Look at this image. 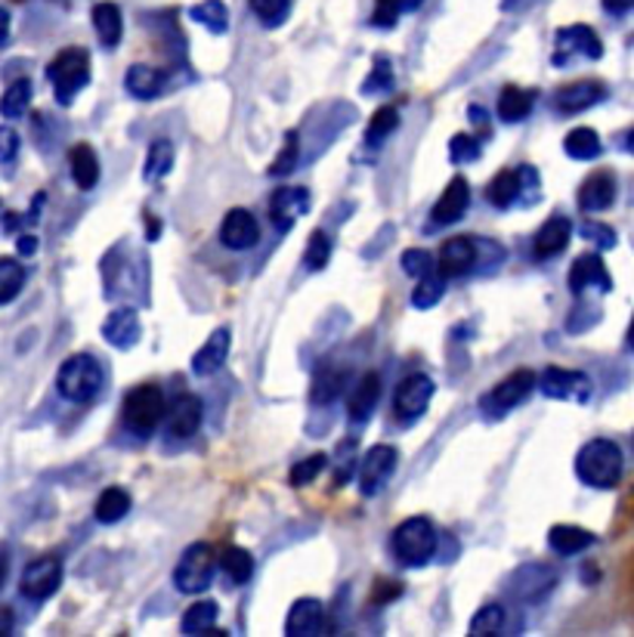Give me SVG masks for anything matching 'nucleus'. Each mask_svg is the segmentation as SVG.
<instances>
[{"instance_id": "f257e3e1", "label": "nucleus", "mask_w": 634, "mask_h": 637, "mask_svg": "<svg viewBox=\"0 0 634 637\" xmlns=\"http://www.w3.org/2000/svg\"><path fill=\"white\" fill-rule=\"evenodd\" d=\"M622 470H625V455L613 439H591V443H585L582 452L576 458L579 480L594 489L619 487Z\"/></svg>"}, {"instance_id": "f03ea898", "label": "nucleus", "mask_w": 634, "mask_h": 637, "mask_svg": "<svg viewBox=\"0 0 634 637\" xmlns=\"http://www.w3.org/2000/svg\"><path fill=\"white\" fill-rule=\"evenodd\" d=\"M56 387H59V393H63L66 400H71V403L78 405L93 403L102 390L100 362H97L90 353H75V356H68L66 362L59 366Z\"/></svg>"}, {"instance_id": "7ed1b4c3", "label": "nucleus", "mask_w": 634, "mask_h": 637, "mask_svg": "<svg viewBox=\"0 0 634 637\" xmlns=\"http://www.w3.org/2000/svg\"><path fill=\"white\" fill-rule=\"evenodd\" d=\"M47 81L53 85L56 102L59 105H71V100L90 85V53L81 47H66L53 56L47 66Z\"/></svg>"}, {"instance_id": "20e7f679", "label": "nucleus", "mask_w": 634, "mask_h": 637, "mask_svg": "<svg viewBox=\"0 0 634 637\" xmlns=\"http://www.w3.org/2000/svg\"><path fill=\"white\" fill-rule=\"evenodd\" d=\"M390 548L397 554L402 567H424L431 563V557L436 554V529L427 517H412V521H402L393 529L390 538Z\"/></svg>"}, {"instance_id": "39448f33", "label": "nucleus", "mask_w": 634, "mask_h": 637, "mask_svg": "<svg viewBox=\"0 0 634 637\" xmlns=\"http://www.w3.org/2000/svg\"><path fill=\"white\" fill-rule=\"evenodd\" d=\"M165 390L155 384H140L124 396V424L136 436H152L165 418Z\"/></svg>"}, {"instance_id": "423d86ee", "label": "nucleus", "mask_w": 634, "mask_h": 637, "mask_svg": "<svg viewBox=\"0 0 634 637\" xmlns=\"http://www.w3.org/2000/svg\"><path fill=\"white\" fill-rule=\"evenodd\" d=\"M214 567H218L214 548L204 545V541H196V545L186 548L180 563L174 567V585L183 594H201L214 582Z\"/></svg>"}, {"instance_id": "0eeeda50", "label": "nucleus", "mask_w": 634, "mask_h": 637, "mask_svg": "<svg viewBox=\"0 0 634 637\" xmlns=\"http://www.w3.org/2000/svg\"><path fill=\"white\" fill-rule=\"evenodd\" d=\"M63 585V560L53 557V554H44L32 560L25 570H22V579H19V591L32 601H47Z\"/></svg>"}, {"instance_id": "6e6552de", "label": "nucleus", "mask_w": 634, "mask_h": 637, "mask_svg": "<svg viewBox=\"0 0 634 637\" xmlns=\"http://www.w3.org/2000/svg\"><path fill=\"white\" fill-rule=\"evenodd\" d=\"M535 390V375L533 371H514V375H508L501 384H496L489 390V396H483V412L489 418H501L504 412H511V409H518L530 393Z\"/></svg>"}, {"instance_id": "1a4fd4ad", "label": "nucleus", "mask_w": 634, "mask_h": 637, "mask_svg": "<svg viewBox=\"0 0 634 637\" xmlns=\"http://www.w3.org/2000/svg\"><path fill=\"white\" fill-rule=\"evenodd\" d=\"M535 384L542 387L545 396L552 400H572V403H588L591 400V378L585 371H569V369H545Z\"/></svg>"}, {"instance_id": "9d476101", "label": "nucleus", "mask_w": 634, "mask_h": 637, "mask_svg": "<svg viewBox=\"0 0 634 637\" xmlns=\"http://www.w3.org/2000/svg\"><path fill=\"white\" fill-rule=\"evenodd\" d=\"M434 390H436L434 378H427V375H409V378L397 387V393H393V412H397V418L402 421L421 418V415L427 412V405H431Z\"/></svg>"}, {"instance_id": "9b49d317", "label": "nucleus", "mask_w": 634, "mask_h": 637, "mask_svg": "<svg viewBox=\"0 0 634 637\" xmlns=\"http://www.w3.org/2000/svg\"><path fill=\"white\" fill-rule=\"evenodd\" d=\"M307 211H310V189L303 186H282L269 199V217L279 233H288Z\"/></svg>"}, {"instance_id": "f8f14e48", "label": "nucleus", "mask_w": 634, "mask_h": 637, "mask_svg": "<svg viewBox=\"0 0 634 637\" xmlns=\"http://www.w3.org/2000/svg\"><path fill=\"white\" fill-rule=\"evenodd\" d=\"M569 53H579L585 59H601L603 44L594 29L588 25H569L557 32V53H554V66H567Z\"/></svg>"}, {"instance_id": "ddd939ff", "label": "nucleus", "mask_w": 634, "mask_h": 637, "mask_svg": "<svg viewBox=\"0 0 634 637\" xmlns=\"http://www.w3.org/2000/svg\"><path fill=\"white\" fill-rule=\"evenodd\" d=\"M220 242L233 252H248L260 242V223L248 208H233L220 223Z\"/></svg>"}, {"instance_id": "4468645a", "label": "nucleus", "mask_w": 634, "mask_h": 637, "mask_svg": "<svg viewBox=\"0 0 634 637\" xmlns=\"http://www.w3.org/2000/svg\"><path fill=\"white\" fill-rule=\"evenodd\" d=\"M610 97V90L603 81L598 78H585V81H572L564 90H557V97H554V105H557V112L560 115H576V112H585V109H591V105H598Z\"/></svg>"}, {"instance_id": "2eb2a0df", "label": "nucleus", "mask_w": 634, "mask_h": 637, "mask_svg": "<svg viewBox=\"0 0 634 637\" xmlns=\"http://www.w3.org/2000/svg\"><path fill=\"white\" fill-rule=\"evenodd\" d=\"M393 468H397V449L393 446L368 449L366 458L359 461V492L363 495H375L390 480Z\"/></svg>"}, {"instance_id": "dca6fc26", "label": "nucleus", "mask_w": 634, "mask_h": 637, "mask_svg": "<svg viewBox=\"0 0 634 637\" xmlns=\"http://www.w3.org/2000/svg\"><path fill=\"white\" fill-rule=\"evenodd\" d=\"M201 415H204V409H201V400L196 393H180L165 405L167 431L177 439H189L196 434L201 427Z\"/></svg>"}, {"instance_id": "f3484780", "label": "nucleus", "mask_w": 634, "mask_h": 637, "mask_svg": "<svg viewBox=\"0 0 634 637\" xmlns=\"http://www.w3.org/2000/svg\"><path fill=\"white\" fill-rule=\"evenodd\" d=\"M140 335H143L140 316L131 306H118L115 313H109V318L102 322V337L115 350H134L136 344H140Z\"/></svg>"}, {"instance_id": "a211bd4d", "label": "nucleus", "mask_w": 634, "mask_h": 637, "mask_svg": "<svg viewBox=\"0 0 634 637\" xmlns=\"http://www.w3.org/2000/svg\"><path fill=\"white\" fill-rule=\"evenodd\" d=\"M477 264V248L474 242L465 238V235H455V238H446L443 248L436 254V269L446 276V279H455V276H465Z\"/></svg>"}, {"instance_id": "6ab92c4d", "label": "nucleus", "mask_w": 634, "mask_h": 637, "mask_svg": "<svg viewBox=\"0 0 634 637\" xmlns=\"http://www.w3.org/2000/svg\"><path fill=\"white\" fill-rule=\"evenodd\" d=\"M468 204H470V186L465 177H452L449 186L443 189V195L436 199L434 204V223L440 226H452V223H458V220L468 214Z\"/></svg>"}, {"instance_id": "aec40b11", "label": "nucleus", "mask_w": 634, "mask_h": 637, "mask_svg": "<svg viewBox=\"0 0 634 637\" xmlns=\"http://www.w3.org/2000/svg\"><path fill=\"white\" fill-rule=\"evenodd\" d=\"M588 288H598V291H610L613 288V279H610V272L603 267L601 254H585L569 269V291L582 294Z\"/></svg>"}, {"instance_id": "412c9836", "label": "nucleus", "mask_w": 634, "mask_h": 637, "mask_svg": "<svg viewBox=\"0 0 634 637\" xmlns=\"http://www.w3.org/2000/svg\"><path fill=\"white\" fill-rule=\"evenodd\" d=\"M230 347H233L230 328H214V335L208 337L204 347L192 356V371H196L199 378H208V375L220 371L223 369V362H226V356H230Z\"/></svg>"}, {"instance_id": "4be33fe9", "label": "nucleus", "mask_w": 634, "mask_h": 637, "mask_svg": "<svg viewBox=\"0 0 634 637\" xmlns=\"http://www.w3.org/2000/svg\"><path fill=\"white\" fill-rule=\"evenodd\" d=\"M616 177L610 170H598L579 189V208L582 211H607V208H613V202H616Z\"/></svg>"}, {"instance_id": "5701e85b", "label": "nucleus", "mask_w": 634, "mask_h": 637, "mask_svg": "<svg viewBox=\"0 0 634 637\" xmlns=\"http://www.w3.org/2000/svg\"><path fill=\"white\" fill-rule=\"evenodd\" d=\"M569 235H572V223L564 214H554L552 220L542 223V230L535 233L533 254L535 260H548L554 254H560L569 245Z\"/></svg>"}, {"instance_id": "b1692460", "label": "nucleus", "mask_w": 634, "mask_h": 637, "mask_svg": "<svg viewBox=\"0 0 634 637\" xmlns=\"http://www.w3.org/2000/svg\"><path fill=\"white\" fill-rule=\"evenodd\" d=\"M325 619V606L316 597H301L288 610V622H285V635L288 637H307L316 635L319 625Z\"/></svg>"}, {"instance_id": "393cba45", "label": "nucleus", "mask_w": 634, "mask_h": 637, "mask_svg": "<svg viewBox=\"0 0 634 637\" xmlns=\"http://www.w3.org/2000/svg\"><path fill=\"white\" fill-rule=\"evenodd\" d=\"M381 400V378L375 371H368L359 378V384L351 393V403H347V412H351V421L363 424V421L371 418L375 405Z\"/></svg>"}, {"instance_id": "a878e982", "label": "nucleus", "mask_w": 634, "mask_h": 637, "mask_svg": "<svg viewBox=\"0 0 634 637\" xmlns=\"http://www.w3.org/2000/svg\"><path fill=\"white\" fill-rule=\"evenodd\" d=\"M68 168H71V180L84 192H90L93 186L100 183V161H97V152L90 149V143L71 146V152H68Z\"/></svg>"}, {"instance_id": "bb28decb", "label": "nucleus", "mask_w": 634, "mask_h": 637, "mask_svg": "<svg viewBox=\"0 0 634 637\" xmlns=\"http://www.w3.org/2000/svg\"><path fill=\"white\" fill-rule=\"evenodd\" d=\"M538 90H526V87H504L499 97V118L504 124H520L533 112Z\"/></svg>"}, {"instance_id": "cd10ccee", "label": "nucleus", "mask_w": 634, "mask_h": 637, "mask_svg": "<svg viewBox=\"0 0 634 637\" xmlns=\"http://www.w3.org/2000/svg\"><path fill=\"white\" fill-rule=\"evenodd\" d=\"M124 87L134 100H155L165 90V75L158 68L146 66V63H136V66L127 68Z\"/></svg>"}, {"instance_id": "c85d7f7f", "label": "nucleus", "mask_w": 634, "mask_h": 637, "mask_svg": "<svg viewBox=\"0 0 634 637\" xmlns=\"http://www.w3.org/2000/svg\"><path fill=\"white\" fill-rule=\"evenodd\" d=\"M594 541H598L594 533H588L582 526H572V523H557V526H552V533H548V545L560 557H572V554L591 548Z\"/></svg>"}, {"instance_id": "c756f323", "label": "nucleus", "mask_w": 634, "mask_h": 637, "mask_svg": "<svg viewBox=\"0 0 634 637\" xmlns=\"http://www.w3.org/2000/svg\"><path fill=\"white\" fill-rule=\"evenodd\" d=\"M93 25L100 34L102 47H118L121 44V34H124V19H121V7L112 0H102L93 7Z\"/></svg>"}, {"instance_id": "7c9ffc66", "label": "nucleus", "mask_w": 634, "mask_h": 637, "mask_svg": "<svg viewBox=\"0 0 634 637\" xmlns=\"http://www.w3.org/2000/svg\"><path fill=\"white\" fill-rule=\"evenodd\" d=\"M347 387V371L334 369V366H322V369L313 375V384H310V400L316 405L334 403Z\"/></svg>"}, {"instance_id": "2f4dec72", "label": "nucleus", "mask_w": 634, "mask_h": 637, "mask_svg": "<svg viewBox=\"0 0 634 637\" xmlns=\"http://www.w3.org/2000/svg\"><path fill=\"white\" fill-rule=\"evenodd\" d=\"M486 195H489V202L496 204V208H511L518 199H523V195H526V186H523L520 168L496 174V180L489 183V192H486Z\"/></svg>"}, {"instance_id": "473e14b6", "label": "nucleus", "mask_w": 634, "mask_h": 637, "mask_svg": "<svg viewBox=\"0 0 634 637\" xmlns=\"http://www.w3.org/2000/svg\"><path fill=\"white\" fill-rule=\"evenodd\" d=\"M97 521L100 523H118L124 521L131 514V492L121 487H109L97 499V507H93Z\"/></svg>"}, {"instance_id": "72a5a7b5", "label": "nucleus", "mask_w": 634, "mask_h": 637, "mask_svg": "<svg viewBox=\"0 0 634 637\" xmlns=\"http://www.w3.org/2000/svg\"><path fill=\"white\" fill-rule=\"evenodd\" d=\"M220 606L214 601H196V604L186 610L183 616V635H211L214 625H218Z\"/></svg>"}, {"instance_id": "f704fd0d", "label": "nucleus", "mask_w": 634, "mask_h": 637, "mask_svg": "<svg viewBox=\"0 0 634 637\" xmlns=\"http://www.w3.org/2000/svg\"><path fill=\"white\" fill-rule=\"evenodd\" d=\"M446 276L440 272V269H431V272H424L421 279H418L415 291H412V306L415 310H431L434 303H440V298L446 294Z\"/></svg>"}, {"instance_id": "c9c22d12", "label": "nucleus", "mask_w": 634, "mask_h": 637, "mask_svg": "<svg viewBox=\"0 0 634 637\" xmlns=\"http://www.w3.org/2000/svg\"><path fill=\"white\" fill-rule=\"evenodd\" d=\"M564 149H567L569 158H576V161H591V158L601 155V136L594 134L591 127H576V131H569L567 139H564Z\"/></svg>"}, {"instance_id": "e433bc0d", "label": "nucleus", "mask_w": 634, "mask_h": 637, "mask_svg": "<svg viewBox=\"0 0 634 637\" xmlns=\"http://www.w3.org/2000/svg\"><path fill=\"white\" fill-rule=\"evenodd\" d=\"M174 168V143L170 139H155L149 146V155H146V168H143V177L149 183H158L162 177H167Z\"/></svg>"}, {"instance_id": "4c0bfd02", "label": "nucleus", "mask_w": 634, "mask_h": 637, "mask_svg": "<svg viewBox=\"0 0 634 637\" xmlns=\"http://www.w3.org/2000/svg\"><path fill=\"white\" fill-rule=\"evenodd\" d=\"M397 127H400V112H397L393 105H381V109L371 115V121H368L366 146L378 149V146H381V143H385L387 136L393 134Z\"/></svg>"}, {"instance_id": "58836bf2", "label": "nucleus", "mask_w": 634, "mask_h": 637, "mask_svg": "<svg viewBox=\"0 0 634 637\" xmlns=\"http://www.w3.org/2000/svg\"><path fill=\"white\" fill-rule=\"evenodd\" d=\"M189 19L192 22H199L204 25L208 32L223 34L230 29V13H226V7L220 3V0H204V3H196L192 10H189Z\"/></svg>"}, {"instance_id": "ea45409f", "label": "nucleus", "mask_w": 634, "mask_h": 637, "mask_svg": "<svg viewBox=\"0 0 634 637\" xmlns=\"http://www.w3.org/2000/svg\"><path fill=\"white\" fill-rule=\"evenodd\" d=\"M29 102H32V81H29V78H19V81H13V85L3 90V97H0V115L3 118L25 115Z\"/></svg>"}, {"instance_id": "a19ab883", "label": "nucleus", "mask_w": 634, "mask_h": 637, "mask_svg": "<svg viewBox=\"0 0 634 637\" xmlns=\"http://www.w3.org/2000/svg\"><path fill=\"white\" fill-rule=\"evenodd\" d=\"M220 567H223V572L233 579L235 585H245L254 575V557L245 548H226V551L220 554Z\"/></svg>"}, {"instance_id": "79ce46f5", "label": "nucleus", "mask_w": 634, "mask_h": 637, "mask_svg": "<svg viewBox=\"0 0 634 637\" xmlns=\"http://www.w3.org/2000/svg\"><path fill=\"white\" fill-rule=\"evenodd\" d=\"M25 286V269L13 257H0V303H10Z\"/></svg>"}, {"instance_id": "37998d69", "label": "nucleus", "mask_w": 634, "mask_h": 637, "mask_svg": "<svg viewBox=\"0 0 634 637\" xmlns=\"http://www.w3.org/2000/svg\"><path fill=\"white\" fill-rule=\"evenodd\" d=\"M421 3H424V0H378V3H375V16H371V22L381 25V29H393L402 13H415Z\"/></svg>"}, {"instance_id": "c03bdc74", "label": "nucleus", "mask_w": 634, "mask_h": 637, "mask_svg": "<svg viewBox=\"0 0 634 637\" xmlns=\"http://www.w3.org/2000/svg\"><path fill=\"white\" fill-rule=\"evenodd\" d=\"M329 260H332V238L322 233V230H316V233L310 235V242H307L303 264H307V269L319 272V269L329 267Z\"/></svg>"}, {"instance_id": "a18cd8bd", "label": "nucleus", "mask_w": 634, "mask_h": 637, "mask_svg": "<svg viewBox=\"0 0 634 637\" xmlns=\"http://www.w3.org/2000/svg\"><path fill=\"white\" fill-rule=\"evenodd\" d=\"M501 625H504V606L501 604H486L474 619H470V637L483 635H499Z\"/></svg>"}, {"instance_id": "49530a36", "label": "nucleus", "mask_w": 634, "mask_h": 637, "mask_svg": "<svg viewBox=\"0 0 634 637\" xmlns=\"http://www.w3.org/2000/svg\"><path fill=\"white\" fill-rule=\"evenodd\" d=\"M251 10L267 29H279L291 13V0H251Z\"/></svg>"}, {"instance_id": "de8ad7c7", "label": "nucleus", "mask_w": 634, "mask_h": 637, "mask_svg": "<svg viewBox=\"0 0 634 637\" xmlns=\"http://www.w3.org/2000/svg\"><path fill=\"white\" fill-rule=\"evenodd\" d=\"M393 87V68H390V59L387 56H375V66H371V75L363 85V97H375V93H385Z\"/></svg>"}, {"instance_id": "09e8293b", "label": "nucleus", "mask_w": 634, "mask_h": 637, "mask_svg": "<svg viewBox=\"0 0 634 637\" xmlns=\"http://www.w3.org/2000/svg\"><path fill=\"white\" fill-rule=\"evenodd\" d=\"M325 465H329V455H310V458H303V461H298L294 468H291V487H307V483H313L319 473L325 470Z\"/></svg>"}, {"instance_id": "8fccbe9b", "label": "nucleus", "mask_w": 634, "mask_h": 637, "mask_svg": "<svg viewBox=\"0 0 634 637\" xmlns=\"http://www.w3.org/2000/svg\"><path fill=\"white\" fill-rule=\"evenodd\" d=\"M294 168H298V134L291 131V134H285L279 158L269 165V177H288Z\"/></svg>"}, {"instance_id": "3c124183", "label": "nucleus", "mask_w": 634, "mask_h": 637, "mask_svg": "<svg viewBox=\"0 0 634 637\" xmlns=\"http://www.w3.org/2000/svg\"><path fill=\"white\" fill-rule=\"evenodd\" d=\"M449 158L458 161H477L480 158V136L474 134H455L449 139Z\"/></svg>"}, {"instance_id": "603ef678", "label": "nucleus", "mask_w": 634, "mask_h": 637, "mask_svg": "<svg viewBox=\"0 0 634 637\" xmlns=\"http://www.w3.org/2000/svg\"><path fill=\"white\" fill-rule=\"evenodd\" d=\"M434 267H436V260L431 252H421V248H409V252H402V269H405L412 279H421L424 272H431Z\"/></svg>"}, {"instance_id": "864d4df0", "label": "nucleus", "mask_w": 634, "mask_h": 637, "mask_svg": "<svg viewBox=\"0 0 634 637\" xmlns=\"http://www.w3.org/2000/svg\"><path fill=\"white\" fill-rule=\"evenodd\" d=\"M582 238L594 242L598 248H616V242H619L616 233H613L610 226H603V223H585Z\"/></svg>"}, {"instance_id": "5fc2aeb1", "label": "nucleus", "mask_w": 634, "mask_h": 637, "mask_svg": "<svg viewBox=\"0 0 634 637\" xmlns=\"http://www.w3.org/2000/svg\"><path fill=\"white\" fill-rule=\"evenodd\" d=\"M19 155V134L13 127H0V165H10Z\"/></svg>"}, {"instance_id": "6e6d98bb", "label": "nucleus", "mask_w": 634, "mask_h": 637, "mask_svg": "<svg viewBox=\"0 0 634 637\" xmlns=\"http://www.w3.org/2000/svg\"><path fill=\"white\" fill-rule=\"evenodd\" d=\"M634 7V0H603V10L613 13V16H625Z\"/></svg>"}, {"instance_id": "4d7b16f0", "label": "nucleus", "mask_w": 634, "mask_h": 637, "mask_svg": "<svg viewBox=\"0 0 634 637\" xmlns=\"http://www.w3.org/2000/svg\"><path fill=\"white\" fill-rule=\"evenodd\" d=\"M470 121L480 127V134L489 136V118L483 115V109H480V105H470Z\"/></svg>"}, {"instance_id": "13d9d810", "label": "nucleus", "mask_w": 634, "mask_h": 637, "mask_svg": "<svg viewBox=\"0 0 634 637\" xmlns=\"http://www.w3.org/2000/svg\"><path fill=\"white\" fill-rule=\"evenodd\" d=\"M16 248H19V254H25V257H32V254L37 252V238H34V235H19Z\"/></svg>"}, {"instance_id": "bf43d9fd", "label": "nucleus", "mask_w": 634, "mask_h": 637, "mask_svg": "<svg viewBox=\"0 0 634 637\" xmlns=\"http://www.w3.org/2000/svg\"><path fill=\"white\" fill-rule=\"evenodd\" d=\"M13 613L10 610H0V635H13Z\"/></svg>"}, {"instance_id": "052dcab7", "label": "nucleus", "mask_w": 634, "mask_h": 637, "mask_svg": "<svg viewBox=\"0 0 634 637\" xmlns=\"http://www.w3.org/2000/svg\"><path fill=\"white\" fill-rule=\"evenodd\" d=\"M7 37H10V13L0 7V47L7 44Z\"/></svg>"}, {"instance_id": "680f3d73", "label": "nucleus", "mask_w": 634, "mask_h": 637, "mask_svg": "<svg viewBox=\"0 0 634 637\" xmlns=\"http://www.w3.org/2000/svg\"><path fill=\"white\" fill-rule=\"evenodd\" d=\"M7 575H10V554L7 548H0V588L7 582Z\"/></svg>"}, {"instance_id": "e2e57ef3", "label": "nucleus", "mask_w": 634, "mask_h": 637, "mask_svg": "<svg viewBox=\"0 0 634 637\" xmlns=\"http://www.w3.org/2000/svg\"><path fill=\"white\" fill-rule=\"evenodd\" d=\"M158 235H162V223H158V220H155V217H149V238H152V242H155Z\"/></svg>"}]
</instances>
